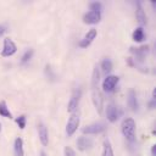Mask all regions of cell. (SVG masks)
Wrapping results in <instances>:
<instances>
[{
  "instance_id": "1",
  "label": "cell",
  "mask_w": 156,
  "mask_h": 156,
  "mask_svg": "<svg viewBox=\"0 0 156 156\" xmlns=\"http://www.w3.org/2000/svg\"><path fill=\"white\" fill-rule=\"evenodd\" d=\"M121 130H122V134L124 135V138L129 143L135 141V121L133 118H130V117L124 118L121 124Z\"/></svg>"
},
{
  "instance_id": "2",
  "label": "cell",
  "mask_w": 156,
  "mask_h": 156,
  "mask_svg": "<svg viewBox=\"0 0 156 156\" xmlns=\"http://www.w3.org/2000/svg\"><path fill=\"white\" fill-rule=\"evenodd\" d=\"M79 122H80V113L77 110V111L71 113V116L68 118V122L66 124V134H67V136H72L77 132V129L79 127Z\"/></svg>"
},
{
  "instance_id": "3",
  "label": "cell",
  "mask_w": 156,
  "mask_h": 156,
  "mask_svg": "<svg viewBox=\"0 0 156 156\" xmlns=\"http://www.w3.org/2000/svg\"><path fill=\"white\" fill-rule=\"evenodd\" d=\"M80 98H82V89L78 87V88H74L72 94H71V99L68 101V105H67V111L68 112H74L78 110V105H79V101H80Z\"/></svg>"
},
{
  "instance_id": "4",
  "label": "cell",
  "mask_w": 156,
  "mask_h": 156,
  "mask_svg": "<svg viewBox=\"0 0 156 156\" xmlns=\"http://www.w3.org/2000/svg\"><path fill=\"white\" fill-rule=\"evenodd\" d=\"M91 100H93L94 107L96 108L98 113L101 115L104 110V99L98 87H91Z\"/></svg>"
},
{
  "instance_id": "5",
  "label": "cell",
  "mask_w": 156,
  "mask_h": 156,
  "mask_svg": "<svg viewBox=\"0 0 156 156\" xmlns=\"http://www.w3.org/2000/svg\"><path fill=\"white\" fill-rule=\"evenodd\" d=\"M121 115H122V111L118 108V106L116 104L110 102L106 106V118L108 122H111V123L117 122V119L119 118Z\"/></svg>"
},
{
  "instance_id": "6",
  "label": "cell",
  "mask_w": 156,
  "mask_h": 156,
  "mask_svg": "<svg viewBox=\"0 0 156 156\" xmlns=\"http://www.w3.org/2000/svg\"><path fill=\"white\" fill-rule=\"evenodd\" d=\"M16 51H17L16 44L10 38H5L4 39V46H2V50H1V56L2 57H10L13 54H16Z\"/></svg>"
},
{
  "instance_id": "7",
  "label": "cell",
  "mask_w": 156,
  "mask_h": 156,
  "mask_svg": "<svg viewBox=\"0 0 156 156\" xmlns=\"http://www.w3.org/2000/svg\"><path fill=\"white\" fill-rule=\"evenodd\" d=\"M106 129V126L102 122H96V123H91L89 126H85L82 132L84 134H100Z\"/></svg>"
},
{
  "instance_id": "8",
  "label": "cell",
  "mask_w": 156,
  "mask_h": 156,
  "mask_svg": "<svg viewBox=\"0 0 156 156\" xmlns=\"http://www.w3.org/2000/svg\"><path fill=\"white\" fill-rule=\"evenodd\" d=\"M117 83H118V77H117V76L108 74V76L104 79V82H102V89H104V91H106V93H112V91L115 90Z\"/></svg>"
},
{
  "instance_id": "9",
  "label": "cell",
  "mask_w": 156,
  "mask_h": 156,
  "mask_svg": "<svg viewBox=\"0 0 156 156\" xmlns=\"http://www.w3.org/2000/svg\"><path fill=\"white\" fill-rule=\"evenodd\" d=\"M37 129H38V135H39V140L43 146H46L49 144V132L46 126L43 122H38L37 123Z\"/></svg>"
},
{
  "instance_id": "10",
  "label": "cell",
  "mask_w": 156,
  "mask_h": 156,
  "mask_svg": "<svg viewBox=\"0 0 156 156\" xmlns=\"http://www.w3.org/2000/svg\"><path fill=\"white\" fill-rule=\"evenodd\" d=\"M96 35H98V32H96V29H94V28H91L85 35H84V38L79 41V46L80 48H88L91 43H93V40L96 38Z\"/></svg>"
},
{
  "instance_id": "11",
  "label": "cell",
  "mask_w": 156,
  "mask_h": 156,
  "mask_svg": "<svg viewBox=\"0 0 156 156\" xmlns=\"http://www.w3.org/2000/svg\"><path fill=\"white\" fill-rule=\"evenodd\" d=\"M100 20H101V13L94 12V11H89L83 16V21L87 24H95L100 22Z\"/></svg>"
},
{
  "instance_id": "12",
  "label": "cell",
  "mask_w": 156,
  "mask_h": 156,
  "mask_svg": "<svg viewBox=\"0 0 156 156\" xmlns=\"http://www.w3.org/2000/svg\"><path fill=\"white\" fill-rule=\"evenodd\" d=\"M128 106L130 107L132 111H138L139 110V102L136 99V93L134 89H129L128 91Z\"/></svg>"
},
{
  "instance_id": "13",
  "label": "cell",
  "mask_w": 156,
  "mask_h": 156,
  "mask_svg": "<svg viewBox=\"0 0 156 156\" xmlns=\"http://www.w3.org/2000/svg\"><path fill=\"white\" fill-rule=\"evenodd\" d=\"M91 146H93L91 139L85 138V136H79V138L77 139V149H78L79 151H87V150H89Z\"/></svg>"
},
{
  "instance_id": "14",
  "label": "cell",
  "mask_w": 156,
  "mask_h": 156,
  "mask_svg": "<svg viewBox=\"0 0 156 156\" xmlns=\"http://www.w3.org/2000/svg\"><path fill=\"white\" fill-rule=\"evenodd\" d=\"M135 18H136V21H138L140 24H146V22H147V17H146V15H145V11L143 10V6H141V4H140L139 1L136 2Z\"/></svg>"
},
{
  "instance_id": "15",
  "label": "cell",
  "mask_w": 156,
  "mask_h": 156,
  "mask_svg": "<svg viewBox=\"0 0 156 156\" xmlns=\"http://www.w3.org/2000/svg\"><path fill=\"white\" fill-rule=\"evenodd\" d=\"M13 154L15 156H23L24 151H23V140L22 138L17 136L13 141Z\"/></svg>"
},
{
  "instance_id": "16",
  "label": "cell",
  "mask_w": 156,
  "mask_h": 156,
  "mask_svg": "<svg viewBox=\"0 0 156 156\" xmlns=\"http://www.w3.org/2000/svg\"><path fill=\"white\" fill-rule=\"evenodd\" d=\"M132 37H133V40H134L135 43H141V41L145 39V32H144V28H143V27H138V28H135L134 32H133V34H132Z\"/></svg>"
},
{
  "instance_id": "17",
  "label": "cell",
  "mask_w": 156,
  "mask_h": 156,
  "mask_svg": "<svg viewBox=\"0 0 156 156\" xmlns=\"http://www.w3.org/2000/svg\"><path fill=\"white\" fill-rule=\"evenodd\" d=\"M101 156H115L113 150H112V145H111L108 139H105L104 143H102V154H101Z\"/></svg>"
},
{
  "instance_id": "18",
  "label": "cell",
  "mask_w": 156,
  "mask_h": 156,
  "mask_svg": "<svg viewBox=\"0 0 156 156\" xmlns=\"http://www.w3.org/2000/svg\"><path fill=\"white\" fill-rule=\"evenodd\" d=\"M0 116H2L5 118H9V119H12L13 118L12 113L10 112V110H9L7 105H6V101H4V100L0 101Z\"/></svg>"
},
{
  "instance_id": "19",
  "label": "cell",
  "mask_w": 156,
  "mask_h": 156,
  "mask_svg": "<svg viewBox=\"0 0 156 156\" xmlns=\"http://www.w3.org/2000/svg\"><path fill=\"white\" fill-rule=\"evenodd\" d=\"M101 69L104 71L105 74H108L111 71H112V61L110 58H104L101 61Z\"/></svg>"
},
{
  "instance_id": "20",
  "label": "cell",
  "mask_w": 156,
  "mask_h": 156,
  "mask_svg": "<svg viewBox=\"0 0 156 156\" xmlns=\"http://www.w3.org/2000/svg\"><path fill=\"white\" fill-rule=\"evenodd\" d=\"M33 54H34L33 49H28V50H26V51H24V54H23V55H22V57H21V63H22V65H24V63L29 62V61H30V58H32V56H33Z\"/></svg>"
},
{
  "instance_id": "21",
  "label": "cell",
  "mask_w": 156,
  "mask_h": 156,
  "mask_svg": "<svg viewBox=\"0 0 156 156\" xmlns=\"http://www.w3.org/2000/svg\"><path fill=\"white\" fill-rule=\"evenodd\" d=\"M89 10L90 11H94V12L101 13V11H102V4L99 2V1H93V2L89 4Z\"/></svg>"
},
{
  "instance_id": "22",
  "label": "cell",
  "mask_w": 156,
  "mask_h": 156,
  "mask_svg": "<svg viewBox=\"0 0 156 156\" xmlns=\"http://www.w3.org/2000/svg\"><path fill=\"white\" fill-rule=\"evenodd\" d=\"M45 76H46V78H48L49 80H51V82H54V80L56 79L55 73H54V71L51 69V66H50V65H46V66H45Z\"/></svg>"
},
{
  "instance_id": "23",
  "label": "cell",
  "mask_w": 156,
  "mask_h": 156,
  "mask_svg": "<svg viewBox=\"0 0 156 156\" xmlns=\"http://www.w3.org/2000/svg\"><path fill=\"white\" fill-rule=\"evenodd\" d=\"M15 121H16L17 126L20 127V129H24V128H26V121H27V117H26L24 115L18 116V117H17Z\"/></svg>"
},
{
  "instance_id": "24",
  "label": "cell",
  "mask_w": 156,
  "mask_h": 156,
  "mask_svg": "<svg viewBox=\"0 0 156 156\" xmlns=\"http://www.w3.org/2000/svg\"><path fill=\"white\" fill-rule=\"evenodd\" d=\"M63 155L65 156H76V151L71 146H66L63 149Z\"/></svg>"
},
{
  "instance_id": "25",
  "label": "cell",
  "mask_w": 156,
  "mask_h": 156,
  "mask_svg": "<svg viewBox=\"0 0 156 156\" xmlns=\"http://www.w3.org/2000/svg\"><path fill=\"white\" fill-rule=\"evenodd\" d=\"M155 107H156V99H151V100L149 101V108L152 110V108H155Z\"/></svg>"
},
{
  "instance_id": "26",
  "label": "cell",
  "mask_w": 156,
  "mask_h": 156,
  "mask_svg": "<svg viewBox=\"0 0 156 156\" xmlns=\"http://www.w3.org/2000/svg\"><path fill=\"white\" fill-rule=\"evenodd\" d=\"M5 32H6V27L2 26V24H0V37H2Z\"/></svg>"
},
{
  "instance_id": "27",
  "label": "cell",
  "mask_w": 156,
  "mask_h": 156,
  "mask_svg": "<svg viewBox=\"0 0 156 156\" xmlns=\"http://www.w3.org/2000/svg\"><path fill=\"white\" fill-rule=\"evenodd\" d=\"M151 156H156V145L151 146Z\"/></svg>"
},
{
  "instance_id": "28",
  "label": "cell",
  "mask_w": 156,
  "mask_h": 156,
  "mask_svg": "<svg viewBox=\"0 0 156 156\" xmlns=\"http://www.w3.org/2000/svg\"><path fill=\"white\" fill-rule=\"evenodd\" d=\"M40 156H48V155H46L44 151H41V152H40Z\"/></svg>"
},
{
  "instance_id": "29",
  "label": "cell",
  "mask_w": 156,
  "mask_h": 156,
  "mask_svg": "<svg viewBox=\"0 0 156 156\" xmlns=\"http://www.w3.org/2000/svg\"><path fill=\"white\" fill-rule=\"evenodd\" d=\"M0 132H1V123H0Z\"/></svg>"
}]
</instances>
